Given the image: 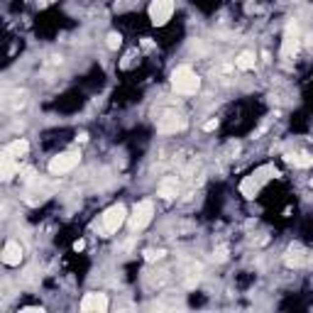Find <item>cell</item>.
<instances>
[{
	"label": "cell",
	"instance_id": "1",
	"mask_svg": "<svg viewBox=\"0 0 313 313\" xmlns=\"http://www.w3.org/2000/svg\"><path fill=\"white\" fill-rule=\"evenodd\" d=\"M172 88L179 96H196L201 91V78H198V73L191 66L181 64V66H176L172 71Z\"/></svg>",
	"mask_w": 313,
	"mask_h": 313
},
{
	"label": "cell",
	"instance_id": "2",
	"mask_svg": "<svg viewBox=\"0 0 313 313\" xmlns=\"http://www.w3.org/2000/svg\"><path fill=\"white\" fill-rule=\"evenodd\" d=\"M127 208L123 203H115V206H110L103 215H101V233H103V238H110V235H115L123 225L127 223Z\"/></svg>",
	"mask_w": 313,
	"mask_h": 313
},
{
	"label": "cell",
	"instance_id": "3",
	"mask_svg": "<svg viewBox=\"0 0 313 313\" xmlns=\"http://www.w3.org/2000/svg\"><path fill=\"white\" fill-rule=\"evenodd\" d=\"M78 164H81V152L78 149H69V152H62V154L52 157L47 169H49L52 176H64V174L73 172Z\"/></svg>",
	"mask_w": 313,
	"mask_h": 313
},
{
	"label": "cell",
	"instance_id": "4",
	"mask_svg": "<svg viewBox=\"0 0 313 313\" xmlns=\"http://www.w3.org/2000/svg\"><path fill=\"white\" fill-rule=\"evenodd\" d=\"M174 10H176V0H152L147 7V15L154 27H164L174 17Z\"/></svg>",
	"mask_w": 313,
	"mask_h": 313
},
{
	"label": "cell",
	"instance_id": "5",
	"mask_svg": "<svg viewBox=\"0 0 313 313\" xmlns=\"http://www.w3.org/2000/svg\"><path fill=\"white\" fill-rule=\"evenodd\" d=\"M152 218H154V203H152V201H139V203L132 208L130 218H127L130 230H132V233H142V230L152 223Z\"/></svg>",
	"mask_w": 313,
	"mask_h": 313
},
{
	"label": "cell",
	"instance_id": "6",
	"mask_svg": "<svg viewBox=\"0 0 313 313\" xmlns=\"http://www.w3.org/2000/svg\"><path fill=\"white\" fill-rule=\"evenodd\" d=\"M299 44H301V32H299V25L291 20L284 30V39H281V59H294L296 52H299Z\"/></svg>",
	"mask_w": 313,
	"mask_h": 313
},
{
	"label": "cell",
	"instance_id": "7",
	"mask_svg": "<svg viewBox=\"0 0 313 313\" xmlns=\"http://www.w3.org/2000/svg\"><path fill=\"white\" fill-rule=\"evenodd\" d=\"M186 118L179 115V113H167L164 118H159L157 123V132L159 135H176V132H184L186 130Z\"/></svg>",
	"mask_w": 313,
	"mask_h": 313
},
{
	"label": "cell",
	"instance_id": "8",
	"mask_svg": "<svg viewBox=\"0 0 313 313\" xmlns=\"http://www.w3.org/2000/svg\"><path fill=\"white\" fill-rule=\"evenodd\" d=\"M110 309V301L105 294H98V291H91L81 299V311L86 313H105Z\"/></svg>",
	"mask_w": 313,
	"mask_h": 313
},
{
	"label": "cell",
	"instance_id": "9",
	"mask_svg": "<svg viewBox=\"0 0 313 313\" xmlns=\"http://www.w3.org/2000/svg\"><path fill=\"white\" fill-rule=\"evenodd\" d=\"M0 259H2V264H5V267H20V264H22V259H25V250H22V245H20L17 240H7V243H5V247H2Z\"/></svg>",
	"mask_w": 313,
	"mask_h": 313
},
{
	"label": "cell",
	"instance_id": "10",
	"mask_svg": "<svg viewBox=\"0 0 313 313\" xmlns=\"http://www.w3.org/2000/svg\"><path fill=\"white\" fill-rule=\"evenodd\" d=\"M30 152V142L25 139V137H15L12 142H7L5 144V149H2V157H7V159H22L25 154Z\"/></svg>",
	"mask_w": 313,
	"mask_h": 313
},
{
	"label": "cell",
	"instance_id": "11",
	"mask_svg": "<svg viewBox=\"0 0 313 313\" xmlns=\"http://www.w3.org/2000/svg\"><path fill=\"white\" fill-rule=\"evenodd\" d=\"M233 64H235L238 71H252L254 64H257V57H254V52H240V54L233 59Z\"/></svg>",
	"mask_w": 313,
	"mask_h": 313
},
{
	"label": "cell",
	"instance_id": "12",
	"mask_svg": "<svg viewBox=\"0 0 313 313\" xmlns=\"http://www.w3.org/2000/svg\"><path fill=\"white\" fill-rule=\"evenodd\" d=\"M159 196L167 198V201L176 198V196H179V181H176V179H164V181L159 184Z\"/></svg>",
	"mask_w": 313,
	"mask_h": 313
},
{
	"label": "cell",
	"instance_id": "13",
	"mask_svg": "<svg viewBox=\"0 0 313 313\" xmlns=\"http://www.w3.org/2000/svg\"><path fill=\"white\" fill-rule=\"evenodd\" d=\"M286 162H289L291 167H296V169H311V167H313V157H311V154H289V157H286Z\"/></svg>",
	"mask_w": 313,
	"mask_h": 313
},
{
	"label": "cell",
	"instance_id": "14",
	"mask_svg": "<svg viewBox=\"0 0 313 313\" xmlns=\"http://www.w3.org/2000/svg\"><path fill=\"white\" fill-rule=\"evenodd\" d=\"M20 172V164L15 159H7L2 157V181H12V176Z\"/></svg>",
	"mask_w": 313,
	"mask_h": 313
},
{
	"label": "cell",
	"instance_id": "15",
	"mask_svg": "<svg viewBox=\"0 0 313 313\" xmlns=\"http://www.w3.org/2000/svg\"><path fill=\"white\" fill-rule=\"evenodd\" d=\"M25 103H27V98H25L22 91H17V93L5 98V108H10V110H20V108H25Z\"/></svg>",
	"mask_w": 313,
	"mask_h": 313
},
{
	"label": "cell",
	"instance_id": "16",
	"mask_svg": "<svg viewBox=\"0 0 313 313\" xmlns=\"http://www.w3.org/2000/svg\"><path fill=\"white\" fill-rule=\"evenodd\" d=\"M284 262H286V267H304L306 264V257L301 254L299 247H291V250L286 252V259Z\"/></svg>",
	"mask_w": 313,
	"mask_h": 313
},
{
	"label": "cell",
	"instance_id": "17",
	"mask_svg": "<svg viewBox=\"0 0 313 313\" xmlns=\"http://www.w3.org/2000/svg\"><path fill=\"white\" fill-rule=\"evenodd\" d=\"M105 47H108L110 52H118V49L123 47V35H120V32H110V35L105 37Z\"/></svg>",
	"mask_w": 313,
	"mask_h": 313
},
{
	"label": "cell",
	"instance_id": "18",
	"mask_svg": "<svg viewBox=\"0 0 313 313\" xmlns=\"http://www.w3.org/2000/svg\"><path fill=\"white\" fill-rule=\"evenodd\" d=\"M164 254H167V250H144V259L147 262H159V259H164Z\"/></svg>",
	"mask_w": 313,
	"mask_h": 313
},
{
	"label": "cell",
	"instance_id": "19",
	"mask_svg": "<svg viewBox=\"0 0 313 313\" xmlns=\"http://www.w3.org/2000/svg\"><path fill=\"white\" fill-rule=\"evenodd\" d=\"M203 130H206V132H213V130H218V120H215V118H213V120H208V123L203 125Z\"/></svg>",
	"mask_w": 313,
	"mask_h": 313
},
{
	"label": "cell",
	"instance_id": "20",
	"mask_svg": "<svg viewBox=\"0 0 313 313\" xmlns=\"http://www.w3.org/2000/svg\"><path fill=\"white\" fill-rule=\"evenodd\" d=\"M86 250V243H83V240H76V243H73V252H83Z\"/></svg>",
	"mask_w": 313,
	"mask_h": 313
},
{
	"label": "cell",
	"instance_id": "21",
	"mask_svg": "<svg viewBox=\"0 0 313 313\" xmlns=\"http://www.w3.org/2000/svg\"><path fill=\"white\" fill-rule=\"evenodd\" d=\"M44 2H52V0H44Z\"/></svg>",
	"mask_w": 313,
	"mask_h": 313
}]
</instances>
